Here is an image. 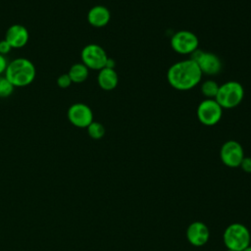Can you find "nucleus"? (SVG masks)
Returning <instances> with one entry per match:
<instances>
[{
  "instance_id": "nucleus-1",
  "label": "nucleus",
  "mask_w": 251,
  "mask_h": 251,
  "mask_svg": "<svg viewBox=\"0 0 251 251\" xmlns=\"http://www.w3.org/2000/svg\"><path fill=\"white\" fill-rule=\"evenodd\" d=\"M202 73L197 64L191 59L182 60L173 64L167 72L169 84L180 91L190 90L199 84Z\"/></svg>"
},
{
  "instance_id": "nucleus-2",
  "label": "nucleus",
  "mask_w": 251,
  "mask_h": 251,
  "mask_svg": "<svg viewBox=\"0 0 251 251\" xmlns=\"http://www.w3.org/2000/svg\"><path fill=\"white\" fill-rule=\"evenodd\" d=\"M36 70L33 63L26 58H17L8 64L5 77L15 87L29 85L35 78Z\"/></svg>"
},
{
  "instance_id": "nucleus-3",
  "label": "nucleus",
  "mask_w": 251,
  "mask_h": 251,
  "mask_svg": "<svg viewBox=\"0 0 251 251\" xmlns=\"http://www.w3.org/2000/svg\"><path fill=\"white\" fill-rule=\"evenodd\" d=\"M244 98V88L242 84L235 80H229L220 85L215 100L223 109H233L242 102Z\"/></svg>"
},
{
  "instance_id": "nucleus-4",
  "label": "nucleus",
  "mask_w": 251,
  "mask_h": 251,
  "mask_svg": "<svg viewBox=\"0 0 251 251\" xmlns=\"http://www.w3.org/2000/svg\"><path fill=\"white\" fill-rule=\"evenodd\" d=\"M224 243L227 249L242 251L250 244L251 236L248 228L239 223L229 225L224 231Z\"/></svg>"
},
{
  "instance_id": "nucleus-5",
  "label": "nucleus",
  "mask_w": 251,
  "mask_h": 251,
  "mask_svg": "<svg viewBox=\"0 0 251 251\" xmlns=\"http://www.w3.org/2000/svg\"><path fill=\"white\" fill-rule=\"evenodd\" d=\"M190 59L197 64L202 75H217L223 69V63L218 55L199 48L190 54Z\"/></svg>"
},
{
  "instance_id": "nucleus-6",
  "label": "nucleus",
  "mask_w": 251,
  "mask_h": 251,
  "mask_svg": "<svg viewBox=\"0 0 251 251\" xmlns=\"http://www.w3.org/2000/svg\"><path fill=\"white\" fill-rule=\"evenodd\" d=\"M81 63L87 67L88 70L100 71L105 68L108 60L106 51L98 44L89 43L85 45L80 53Z\"/></svg>"
},
{
  "instance_id": "nucleus-7",
  "label": "nucleus",
  "mask_w": 251,
  "mask_h": 251,
  "mask_svg": "<svg viewBox=\"0 0 251 251\" xmlns=\"http://www.w3.org/2000/svg\"><path fill=\"white\" fill-rule=\"evenodd\" d=\"M223 108L215 99H208L201 101L196 110L198 121L207 126L217 125L223 117Z\"/></svg>"
},
{
  "instance_id": "nucleus-8",
  "label": "nucleus",
  "mask_w": 251,
  "mask_h": 251,
  "mask_svg": "<svg viewBox=\"0 0 251 251\" xmlns=\"http://www.w3.org/2000/svg\"><path fill=\"white\" fill-rule=\"evenodd\" d=\"M199 39L195 33L189 30H178L171 38L173 50L180 55H190L198 49Z\"/></svg>"
},
{
  "instance_id": "nucleus-9",
  "label": "nucleus",
  "mask_w": 251,
  "mask_h": 251,
  "mask_svg": "<svg viewBox=\"0 0 251 251\" xmlns=\"http://www.w3.org/2000/svg\"><path fill=\"white\" fill-rule=\"evenodd\" d=\"M221 161L228 168H237L244 158V151L241 144L235 140L226 141L220 150Z\"/></svg>"
},
{
  "instance_id": "nucleus-10",
  "label": "nucleus",
  "mask_w": 251,
  "mask_h": 251,
  "mask_svg": "<svg viewBox=\"0 0 251 251\" xmlns=\"http://www.w3.org/2000/svg\"><path fill=\"white\" fill-rule=\"evenodd\" d=\"M69 122L80 128H86L93 122V112L84 103H75L71 105L67 112Z\"/></svg>"
},
{
  "instance_id": "nucleus-11",
  "label": "nucleus",
  "mask_w": 251,
  "mask_h": 251,
  "mask_svg": "<svg viewBox=\"0 0 251 251\" xmlns=\"http://www.w3.org/2000/svg\"><path fill=\"white\" fill-rule=\"evenodd\" d=\"M186 237L190 244L200 247L208 242L210 237V231L204 223L193 222L187 227Z\"/></svg>"
},
{
  "instance_id": "nucleus-12",
  "label": "nucleus",
  "mask_w": 251,
  "mask_h": 251,
  "mask_svg": "<svg viewBox=\"0 0 251 251\" xmlns=\"http://www.w3.org/2000/svg\"><path fill=\"white\" fill-rule=\"evenodd\" d=\"M29 38L28 30L23 25L15 24L8 27L5 33V40L11 45L12 48H22L26 45Z\"/></svg>"
},
{
  "instance_id": "nucleus-13",
  "label": "nucleus",
  "mask_w": 251,
  "mask_h": 251,
  "mask_svg": "<svg viewBox=\"0 0 251 251\" xmlns=\"http://www.w3.org/2000/svg\"><path fill=\"white\" fill-rule=\"evenodd\" d=\"M111 13L109 9L102 5L93 6L87 13V22L94 27H103L109 24Z\"/></svg>"
},
{
  "instance_id": "nucleus-14",
  "label": "nucleus",
  "mask_w": 251,
  "mask_h": 251,
  "mask_svg": "<svg viewBox=\"0 0 251 251\" xmlns=\"http://www.w3.org/2000/svg\"><path fill=\"white\" fill-rule=\"evenodd\" d=\"M97 82L100 88L106 91L114 90L119 83V76L115 69L103 68L97 75Z\"/></svg>"
},
{
  "instance_id": "nucleus-15",
  "label": "nucleus",
  "mask_w": 251,
  "mask_h": 251,
  "mask_svg": "<svg viewBox=\"0 0 251 251\" xmlns=\"http://www.w3.org/2000/svg\"><path fill=\"white\" fill-rule=\"evenodd\" d=\"M88 74H89V70L82 63L74 64L68 72V75L72 82L74 83H81L85 81L88 77Z\"/></svg>"
},
{
  "instance_id": "nucleus-16",
  "label": "nucleus",
  "mask_w": 251,
  "mask_h": 251,
  "mask_svg": "<svg viewBox=\"0 0 251 251\" xmlns=\"http://www.w3.org/2000/svg\"><path fill=\"white\" fill-rule=\"evenodd\" d=\"M220 85L213 79H207L201 84V92L208 99H215Z\"/></svg>"
},
{
  "instance_id": "nucleus-17",
  "label": "nucleus",
  "mask_w": 251,
  "mask_h": 251,
  "mask_svg": "<svg viewBox=\"0 0 251 251\" xmlns=\"http://www.w3.org/2000/svg\"><path fill=\"white\" fill-rule=\"evenodd\" d=\"M86 128L88 135L92 139H101L105 135V127L99 122L93 121Z\"/></svg>"
},
{
  "instance_id": "nucleus-18",
  "label": "nucleus",
  "mask_w": 251,
  "mask_h": 251,
  "mask_svg": "<svg viewBox=\"0 0 251 251\" xmlns=\"http://www.w3.org/2000/svg\"><path fill=\"white\" fill-rule=\"evenodd\" d=\"M15 86L5 77L0 76V98H7L12 95Z\"/></svg>"
},
{
  "instance_id": "nucleus-19",
  "label": "nucleus",
  "mask_w": 251,
  "mask_h": 251,
  "mask_svg": "<svg viewBox=\"0 0 251 251\" xmlns=\"http://www.w3.org/2000/svg\"><path fill=\"white\" fill-rule=\"evenodd\" d=\"M72 83L73 82H72L68 73L59 75L58 78H57V84L60 88H68Z\"/></svg>"
},
{
  "instance_id": "nucleus-20",
  "label": "nucleus",
  "mask_w": 251,
  "mask_h": 251,
  "mask_svg": "<svg viewBox=\"0 0 251 251\" xmlns=\"http://www.w3.org/2000/svg\"><path fill=\"white\" fill-rule=\"evenodd\" d=\"M239 167H241V169L245 173L251 174V157H245L244 156V158L242 159Z\"/></svg>"
},
{
  "instance_id": "nucleus-21",
  "label": "nucleus",
  "mask_w": 251,
  "mask_h": 251,
  "mask_svg": "<svg viewBox=\"0 0 251 251\" xmlns=\"http://www.w3.org/2000/svg\"><path fill=\"white\" fill-rule=\"evenodd\" d=\"M13 48L11 47V45L5 40V39H2L0 40V54L1 55H7L8 53H10V51L12 50Z\"/></svg>"
},
{
  "instance_id": "nucleus-22",
  "label": "nucleus",
  "mask_w": 251,
  "mask_h": 251,
  "mask_svg": "<svg viewBox=\"0 0 251 251\" xmlns=\"http://www.w3.org/2000/svg\"><path fill=\"white\" fill-rule=\"evenodd\" d=\"M8 64H9V63H8L6 57H5L4 55H1V54H0V75H1L2 74H5L6 69H7V67H8Z\"/></svg>"
},
{
  "instance_id": "nucleus-23",
  "label": "nucleus",
  "mask_w": 251,
  "mask_h": 251,
  "mask_svg": "<svg viewBox=\"0 0 251 251\" xmlns=\"http://www.w3.org/2000/svg\"><path fill=\"white\" fill-rule=\"evenodd\" d=\"M115 66H116V62L114 61V59L112 58H108L107 62H106V65H105V68H109V69H115Z\"/></svg>"
},
{
  "instance_id": "nucleus-24",
  "label": "nucleus",
  "mask_w": 251,
  "mask_h": 251,
  "mask_svg": "<svg viewBox=\"0 0 251 251\" xmlns=\"http://www.w3.org/2000/svg\"><path fill=\"white\" fill-rule=\"evenodd\" d=\"M242 251H251V246L249 245V246H247L245 249H243Z\"/></svg>"
},
{
  "instance_id": "nucleus-25",
  "label": "nucleus",
  "mask_w": 251,
  "mask_h": 251,
  "mask_svg": "<svg viewBox=\"0 0 251 251\" xmlns=\"http://www.w3.org/2000/svg\"><path fill=\"white\" fill-rule=\"evenodd\" d=\"M226 251H233V250H230V249H226Z\"/></svg>"
}]
</instances>
